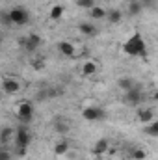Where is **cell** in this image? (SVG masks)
Segmentation results:
<instances>
[{"label":"cell","instance_id":"obj_10","mask_svg":"<svg viewBox=\"0 0 158 160\" xmlns=\"http://www.w3.org/2000/svg\"><path fill=\"white\" fill-rule=\"evenodd\" d=\"M78 32L82 36H87V38H95L99 34V30H97V26L93 22H82V24H78Z\"/></svg>","mask_w":158,"mask_h":160},{"label":"cell","instance_id":"obj_18","mask_svg":"<svg viewBox=\"0 0 158 160\" xmlns=\"http://www.w3.org/2000/svg\"><path fill=\"white\" fill-rule=\"evenodd\" d=\"M63 6H60V4H56V6H52L50 8V19L52 21H60L62 17H63Z\"/></svg>","mask_w":158,"mask_h":160},{"label":"cell","instance_id":"obj_24","mask_svg":"<svg viewBox=\"0 0 158 160\" xmlns=\"http://www.w3.org/2000/svg\"><path fill=\"white\" fill-rule=\"evenodd\" d=\"M132 158H134V160H145V158H147V153H145L143 149H140V147H138V149H134V151H132Z\"/></svg>","mask_w":158,"mask_h":160},{"label":"cell","instance_id":"obj_26","mask_svg":"<svg viewBox=\"0 0 158 160\" xmlns=\"http://www.w3.org/2000/svg\"><path fill=\"white\" fill-rule=\"evenodd\" d=\"M32 67H34L36 71H41V69L45 67V60H34V62H32Z\"/></svg>","mask_w":158,"mask_h":160},{"label":"cell","instance_id":"obj_17","mask_svg":"<svg viewBox=\"0 0 158 160\" xmlns=\"http://www.w3.org/2000/svg\"><path fill=\"white\" fill-rule=\"evenodd\" d=\"M82 73H84V77H93L97 73V63L95 62H86L82 65Z\"/></svg>","mask_w":158,"mask_h":160},{"label":"cell","instance_id":"obj_1","mask_svg":"<svg viewBox=\"0 0 158 160\" xmlns=\"http://www.w3.org/2000/svg\"><path fill=\"white\" fill-rule=\"evenodd\" d=\"M123 52L126 56H145L147 54V43L143 41L141 34H134L132 38L123 43Z\"/></svg>","mask_w":158,"mask_h":160},{"label":"cell","instance_id":"obj_8","mask_svg":"<svg viewBox=\"0 0 158 160\" xmlns=\"http://www.w3.org/2000/svg\"><path fill=\"white\" fill-rule=\"evenodd\" d=\"M108 149H110V142H108L106 138H101V140H97V143L93 145L91 153H93L95 157H101V155H106Z\"/></svg>","mask_w":158,"mask_h":160},{"label":"cell","instance_id":"obj_19","mask_svg":"<svg viewBox=\"0 0 158 160\" xmlns=\"http://www.w3.org/2000/svg\"><path fill=\"white\" fill-rule=\"evenodd\" d=\"M69 151V143L63 140V142H60V143H56V147H54V155H58V157H62V155H65Z\"/></svg>","mask_w":158,"mask_h":160},{"label":"cell","instance_id":"obj_21","mask_svg":"<svg viewBox=\"0 0 158 160\" xmlns=\"http://www.w3.org/2000/svg\"><path fill=\"white\" fill-rule=\"evenodd\" d=\"M145 132L149 136H158V121H151L147 127H145Z\"/></svg>","mask_w":158,"mask_h":160},{"label":"cell","instance_id":"obj_9","mask_svg":"<svg viewBox=\"0 0 158 160\" xmlns=\"http://www.w3.org/2000/svg\"><path fill=\"white\" fill-rule=\"evenodd\" d=\"M2 89H4V93H7V95H15V93L21 89V86H19V82L15 78H4L2 80Z\"/></svg>","mask_w":158,"mask_h":160},{"label":"cell","instance_id":"obj_30","mask_svg":"<svg viewBox=\"0 0 158 160\" xmlns=\"http://www.w3.org/2000/svg\"><path fill=\"white\" fill-rule=\"evenodd\" d=\"M140 2H151V0H140Z\"/></svg>","mask_w":158,"mask_h":160},{"label":"cell","instance_id":"obj_3","mask_svg":"<svg viewBox=\"0 0 158 160\" xmlns=\"http://www.w3.org/2000/svg\"><path fill=\"white\" fill-rule=\"evenodd\" d=\"M17 119L21 121V125H28V123H32L34 119V106H32V102H21L19 106H17Z\"/></svg>","mask_w":158,"mask_h":160},{"label":"cell","instance_id":"obj_5","mask_svg":"<svg viewBox=\"0 0 158 160\" xmlns=\"http://www.w3.org/2000/svg\"><path fill=\"white\" fill-rule=\"evenodd\" d=\"M82 118L86 121H101L104 118V110L99 106H87L82 110Z\"/></svg>","mask_w":158,"mask_h":160},{"label":"cell","instance_id":"obj_23","mask_svg":"<svg viewBox=\"0 0 158 160\" xmlns=\"http://www.w3.org/2000/svg\"><path fill=\"white\" fill-rule=\"evenodd\" d=\"M77 6L82 9H91L95 6V0H77Z\"/></svg>","mask_w":158,"mask_h":160},{"label":"cell","instance_id":"obj_28","mask_svg":"<svg viewBox=\"0 0 158 160\" xmlns=\"http://www.w3.org/2000/svg\"><path fill=\"white\" fill-rule=\"evenodd\" d=\"M0 160H11V155H9V151L2 149V151H0Z\"/></svg>","mask_w":158,"mask_h":160},{"label":"cell","instance_id":"obj_27","mask_svg":"<svg viewBox=\"0 0 158 160\" xmlns=\"http://www.w3.org/2000/svg\"><path fill=\"white\" fill-rule=\"evenodd\" d=\"M26 147H15V155L19 157V158H22V157H26Z\"/></svg>","mask_w":158,"mask_h":160},{"label":"cell","instance_id":"obj_14","mask_svg":"<svg viewBox=\"0 0 158 160\" xmlns=\"http://www.w3.org/2000/svg\"><path fill=\"white\" fill-rule=\"evenodd\" d=\"M89 11V17L93 19V21H99V19H106L108 17V11L104 9V8H101V6H93L91 9H87Z\"/></svg>","mask_w":158,"mask_h":160},{"label":"cell","instance_id":"obj_22","mask_svg":"<svg viewBox=\"0 0 158 160\" xmlns=\"http://www.w3.org/2000/svg\"><path fill=\"white\" fill-rule=\"evenodd\" d=\"M0 21H2V24H4V26H11V24H13L9 11H2V13H0Z\"/></svg>","mask_w":158,"mask_h":160},{"label":"cell","instance_id":"obj_15","mask_svg":"<svg viewBox=\"0 0 158 160\" xmlns=\"http://www.w3.org/2000/svg\"><path fill=\"white\" fill-rule=\"evenodd\" d=\"M153 118H155V112L151 110V108H141V110H138V121L140 123H151L153 121Z\"/></svg>","mask_w":158,"mask_h":160},{"label":"cell","instance_id":"obj_4","mask_svg":"<svg viewBox=\"0 0 158 160\" xmlns=\"http://www.w3.org/2000/svg\"><path fill=\"white\" fill-rule=\"evenodd\" d=\"M9 15H11V21H13V24H15V26H24V24L30 21L28 11H26V9H22V8H13V9L9 11Z\"/></svg>","mask_w":158,"mask_h":160},{"label":"cell","instance_id":"obj_11","mask_svg":"<svg viewBox=\"0 0 158 160\" xmlns=\"http://www.w3.org/2000/svg\"><path fill=\"white\" fill-rule=\"evenodd\" d=\"M58 50H60L63 56H67V58L75 56V45H73L71 41H58Z\"/></svg>","mask_w":158,"mask_h":160},{"label":"cell","instance_id":"obj_13","mask_svg":"<svg viewBox=\"0 0 158 160\" xmlns=\"http://www.w3.org/2000/svg\"><path fill=\"white\" fill-rule=\"evenodd\" d=\"M117 86H119V89H123V91L126 93V91H130V89L136 86V80L132 78V77H119Z\"/></svg>","mask_w":158,"mask_h":160},{"label":"cell","instance_id":"obj_6","mask_svg":"<svg viewBox=\"0 0 158 160\" xmlns=\"http://www.w3.org/2000/svg\"><path fill=\"white\" fill-rule=\"evenodd\" d=\"M141 99H143V93H141L140 86H134L130 91H126V93H125V101H126L130 106H136V104H140V102H141Z\"/></svg>","mask_w":158,"mask_h":160},{"label":"cell","instance_id":"obj_20","mask_svg":"<svg viewBox=\"0 0 158 160\" xmlns=\"http://www.w3.org/2000/svg\"><path fill=\"white\" fill-rule=\"evenodd\" d=\"M141 11V2H130L128 4V15L134 17V15H140Z\"/></svg>","mask_w":158,"mask_h":160},{"label":"cell","instance_id":"obj_16","mask_svg":"<svg viewBox=\"0 0 158 160\" xmlns=\"http://www.w3.org/2000/svg\"><path fill=\"white\" fill-rule=\"evenodd\" d=\"M106 21H108L110 24H119V22L123 21V11H121V9H110Z\"/></svg>","mask_w":158,"mask_h":160},{"label":"cell","instance_id":"obj_25","mask_svg":"<svg viewBox=\"0 0 158 160\" xmlns=\"http://www.w3.org/2000/svg\"><path fill=\"white\" fill-rule=\"evenodd\" d=\"M54 130L60 132V134H65V132L69 130V127H67L65 123H56V125H54Z\"/></svg>","mask_w":158,"mask_h":160},{"label":"cell","instance_id":"obj_2","mask_svg":"<svg viewBox=\"0 0 158 160\" xmlns=\"http://www.w3.org/2000/svg\"><path fill=\"white\" fill-rule=\"evenodd\" d=\"M30 142H32V132L28 130L26 125H19L17 130H15V147H30Z\"/></svg>","mask_w":158,"mask_h":160},{"label":"cell","instance_id":"obj_7","mask_svg":"<svg viewBox=\"0 0 158 160\" xmlns=\"http://www.w3.org/2000/svg\"><path fill=\"white\" fill-rule=\"evenodd\" d=\"M22 43H24V50H26V52H36L41 45V38L37 34H30Z\"/></svg>","mask_w":158,"mask_h":160},{"label":"cell","instance_id":"obj_29","mask_svg":"<svg viewBox=\"0 0 158 160\" xmlns=\"http://www.w3.org/2000/svg\"><path fill=\"white\" fill-rule=\"evenodd\" d=\"M153 99H155V101L158 102V91H155V93H153Z\"/></svg>","mask_w":158,"mask_h":160},{"label":"cell","instance_id":"obj_12","mask_svg":"<svg viewBox=\"0 0 158 160\" xmlns=\"http://www.w3.org/2000/svg\"><path fill=\"white\" fill-rule=\"evenodd\" d=\"M11 140H15V130H13L11 127H4L2 132H0V143L6 147Z\"/></svg>","mask_w":158,"mask_h":160}]
</instances>
